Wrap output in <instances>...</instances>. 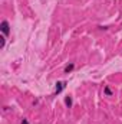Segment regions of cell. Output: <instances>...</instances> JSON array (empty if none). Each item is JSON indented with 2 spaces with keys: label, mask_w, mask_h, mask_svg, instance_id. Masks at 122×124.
<instances>
[{
  "label": "cell",
  "mask_w": 122,
  "mask_h": 124,
  "mask_svg": "<svg viewBox=\"0 0 122 124\" xmlns=\"http://www.w3.org/2000/svg\"><path fill=\"white\" fill-rule=\"evenodd\" d=\"M0 29H1V32H3V35H6V36H7V35H9V23H7V22H6V20H3V22H1V25H0Z\"/></svg>",
  "instance_id": "6da1fadb"
},
{
  "label": "cell",
  "mask_w": 122,
  "mask_h": 124,
  "mask_svg": "<svg viewBox=\"0 0 122 124\" xmlns=\"http://www.w3.org/2000/svg\"><path fill=\"white\" fill-rule=\"evenodd\" d=\"M63 88H65V82H58V84H56V94L62 93Z\"/></svg>",
  "instance_id": "7a4b0ae2"
},
{
  "label": "cell",
  "mask_w": 122,
  "mask_h": 124,
  "mask_svg": "<svg viewBox=\"0 0 122 124\" xmlns=\"http://www.w3.org/2000/svg\"><path fill=\"white\" fill-rule=\"evenodd\" d=\"M73 66H75V65H73V63H70L69 66H66V68H65V72H66V74H69V72L73 69Z\"/></svg>",
  "instance_id": "3957f363"
},
{
  "label": "cell",
  "mask_w": 122,
  "mask_h": 124,
  "mask_svg": "<svg viewBox=\"0 0 122 124\" xmlns=\"http://www.w3.org/2000/svg\"><path fill=\"white\" fill-rule=\"evenodd\" d=\"M65 102H66L68 107H70V105H72V98H70V97H66V98H65Z\"/></svg>",
  "instance_id": "277c9868"
},
{
  "label": "cell",
  "mask_w": 122,
  "mask_h": 124,
  "mask_svg": "<svg viewBox=\"0 0 122 124\" xmlns=\"http://www.w3.org/2000/svg\"><path fill=\"white\" fill-rule=\"evenodd\" d=\"M4 36H0V48H4Z\"/></svg>",
  "instance_id": "5b68a950"
},
{
  "label": "cell",
  "mask_w": 122,
  "mask_h": 124,
  "mask_svg": "<svg viewBox=\"0 0 122 124\" xmlns=\"http://www.w3.org/2000/svg\"><path fill=\"white\" fill-rule=\"evenodd\" d=\"M105 94H106V95H111V94H112V91L109 90V87H105Z\"/></svg>",
  "instance_id": "8992f818"
},
{
  "label": "cell",
  "mask_w": 122,
  "mask_h": 124,
  "mask_svg": "<svg viewBox=\"0 0 122 124\" xmlns=\"http://www.w3.org/2000/svg\"><path fill=\"white\" fill-rule=\"evenodd\" d=\"M22 124H29V123H27V121H26V120L23 118V120H22Z\"/></svg>",
  "instance_id": "52a82bcc"
}]
</instances>
